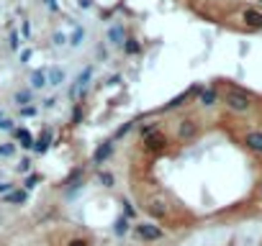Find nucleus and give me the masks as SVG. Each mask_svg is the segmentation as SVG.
<instances>
[{"mask_svg":"<svg viewBox=\"0 0 262 246\" xmlns=\"http://www.w3.org/2000/svg\"><path fill=\"white\" fill-rule=\"evenodd\" d=\"M226 108L234 113H247L252 108V98L242 90H231V92H226Z\"/></svg>","mask_w":262,"mask_h":246,"instance_id":"obj_1","label":"nucleus"},{"mask_svg":"<svg viewBox=\"0 0 262 246\" xmlns=\"http://www.w3.org/2000/svg\"><path fill=\"white\" fill-rule=\"evenodd\" d=\"M92 72H95V69H92V67L87 64L80 74L75 77V82H72V87H70V98H72V100H77V98H80L83 92H85V87H87V85H90V80H92Z\"/></svg>","mask_w":262,"mask_h":246,"instance_id":"obj_2","label":"nucleus"},{"mask_svg":"<svg viewBox=\"0 0 262 246\" xmlns=\"http://www.w3.org/2000/svg\"><path fill=\"white\" fill-rule=\"evenodd\" d=\"M136 234H139V239H144V241H160V239H165V231L160 226H154V223H139Z\"/></svg>","mask_w":262,"mask_h":246,"instance_id":"obj_3","label":"nucleus"},{"mask_svg":"<svg viewBox=\"0 0 262 246\" xmlns=\"http://www.w3.org/2000/svg\"><path fill=\"white\" fill-rule=\"evenodd\" d=\"M108 41H111V46H123L126 44V31H123L121 23H113L111 28H108Z\"/></svg>","mask_w":262,"mask_h":246,"instance_id":"obj_4","label":"nucleus"},{"mask_svg":"<svg viewBox=\"0 0 262 246\" xmlns=\"http://www.w3.org/2000/svg\"><path fill=\"white\" fill-rule=\"evenodd\" d=\"M242 21L250 26V28H262V10H257V8H247V10L242 13Z\"/></svg>","mask_w":262,"mask_h":246,"instance_id":"obj_5","label":"nucleus"},{"mask_svg":"<svg viewBox=\"0 0 262 246\" xmlns=\"http://www.w3.org/2000/svg\"><path fill=\"white\" fill-rule=\"evenodd\" d=\"M144 146H147L149 151H162V149L167 146V138H165V133H157V131H154L152 136L144 138Z\"/></svg>","mask_w":262,"mask_h":246,"instance_id":"obj_6","label":"nucleus"},{"mask_svg":"<svg viewBox=\"0 0 262 246\" xmlns=\"http://www.w3.org/2000/svg\"><path fill=\"white\" fill-rule=\"evenodd\" d=\"M244 144H247V149H250V151L262 154V131H250V133L244 136Z\"/></svg>","mask_w":262,"mask_h":246,"instance_id":"obj_7","label":"nucleus"},{"mask_svg":"<svg viewBox=\"0 0 262 246\" xmlns=\"http://www.w3.org/2000/svg\"><path fill=\"white\" fill-rule=\"evenodd\" d=\"M111 154H113V141H103V144L95 149V154H92V162H95V164H103L108 157H111Z\"/></svg>","mask_w":262,"mask_h":246,"instance_id":"obj_8","label":"nucleus"},{"mask_svg":"<svg viewBox=\"0 0 262 246\" xmlns=\"http://www.w3.org/2000/svg\"><path fill=\"white\" fill-rule=\"evenodd\" d=\"M49 69H36L34 74H31V90H44L46 85H49V74H46Z\"/></svg>","mask_w":262,"mask_h":246,"instance_id":"obj_9","label":"nucleus"},{"mask_svg":"<svg viewBox=\"0 0 262 246\" xmlns=\"http://www.w3.org/2000/svg\"><path fill=\"white\" fill-rule=\"evenodd\" d=\"M46 74H49V85H52V87H62V85L67 82V72L62 69V67H52Z\"/></svg>","mask_w":262,"mask_h":246,"instance_id":"obj_10","label":"nucleus"},{"mask_svg":"<svg viewBox=\"0 0 262 246\" xmlns=\"http://www.w3.org/2000/svg\"><path fill=\"white\" fill-rule=\"evenodd\" d=\"M85 39H87V31L83 26H75L72 34H70V46H72V49H80V46L85 44Z\"/></svg>","mask_w":262,"mask_h":246,"instance_id":"obj_11","label":"nucleus"},{"mask_svg":"<svg viewBox=\"0 0 262 246\" xmlns=\"http://www.w3.org/2000/svg\"><path fill=\"white\" fill-rule=\"evenodd\" d=\"M195 133H198L195 121H182V123H180V128H177V136H180V138H193Z\"/></svg>","mask_w":262,"mask_h":246,"instance_id":"obj_12","label":"nucleus"},{"mask_svg":"<svg viewBox=\"0 0 262 246\" xmlns=\"http://www.w3.org/2000/svg\"><path fill=\"white\" fill-rule=\"evenodd\" d=\"M113 234L121 239V236H126L129 234V218H123V215H118L116 223H113Z\"/></svg>","mask_w":262,"mask_h":246,"instance_id":"obj_13","label":"nucleus"},{"mask_svg":"<svg viewBox=\"0 0 262 246\" xmlns=\"http://www.w3.org/2000/svg\"><path fill=\"white\" fill-rule=\"evenodd\" d=\"M15 136H18V141H21L23 149H31V146H34V138H31L28 128H15Z\"/></svg>","mask_w":262,"mask_h":246,"instance_id":"obj_14","label":"nucleus"},{"mask_svg":"<svg viewBox=\"0 0 262 246\" xmlns=\"http://www.w3.org/2000/svg\"><path fill=\"white\" fill-rule=\"evenodd\" d=\"M13 103L18 105V108H26V105L31 103V90H18V92L13 95Z\"/></svg>","mask_w":262,"mask_h":246,"instance_id":"obj_15","label":"nucleus"},{"mask_svg":"<svg viewBox=\"0 0 262 246\" xmlns=\"http://www.w3.org/2000/svg\"><path fill=\"white\" fill-rule=\"evenodd\" d=\"M216 100H219V95H216V90H211V87H208V90H200V103H203L206 108H211Z\"/></svg>","mask_w":262,"mask_h":246,"instance_id":"obj_16","label":"nucleus"},{"mask_svg":"<svg viewBox=\"0 0 262 246\" xmlns=\"http://www.w3.org/2000/svg\"><path fill=\"white\" fill-rule=\"evenodd\" d=\"M49 141H52V133H49V131H44V133H41V138L34 144V149H36L39 154H44L46 149H49Z\"/></svg>","mask_w":262,"mask_h":246,"instance_id":"obj_17","label":"nucleus"},{"mask_svg":"<svg viewBox=\"0 0 262 246\" xmlns=\"http://www.w3.org/2000/svg\"><path fill=\"white\" fill-rule=\"evenodd\" d=\"M149 213L152 215H165L167 213V203H165V200H152V203H149Z\"/></svg>","mask_w":262,"mask_h":246,"instance_id":"obj_18","label":"nucleus"},{"mask_svg":"<svg viewBox=\"0 0 262 246\" xmlns=\"http://www.w3.org/2000/svg\"><path fill=\"white\" fill-rule=\"evenodd\" d=\"M26 192L23 190H13V192H8L5 195V203H15V205H18V203H26Z\"/></svg>","mask_w":262,"mask_h":246,"instance_id":"obj_19","label":"nucleus"},{"mask_svg":"<svg viewBox=\"0 0 262 246\" xmlns=\"http://www.w3.org/2000/svg\"><path fill=\"white\" fill-rule=\"evenodd\" d=\"M52 41H54V46H67V44H70V36L65 34V31H54V34H52Z\"/></svg>","mask_w":262,"mask_h":246,"instance_id":"obj_20","label":"nucleus"},{"mask_svg":"<svg viewBox=\"0 0 262 246\" xmlns=\"http://www.w3.org/2000/svg\"><path fill=\"white\" fill-rule=\"evenodd\" d=\"M98 180H100V184H103V187H113V182H116L111 172H100V177H98Z\"/></svg>","mask_w":262,"mask_h":246,"instance_id":"obj_21","label":"nucleus"},{"mask_svg":"<svg viewBox=\"0 0 262 246\" xmlns=\"http://www.w3.org/2000/svg\"><path fill=\"white\" fill-rule=\"evenodd\" d=\"M15 154V144H0V157H13Z\"/></svg>","mask_w":262,"mask_h":246,"instance_id":"obj_22","label":"nucleus"},{"mask_svg":"<svg viewBox=\"0 0 262 246\" xmlns=\"http://www.w3.org/2000/svg\"><path fill=\"white\" fill-rule=\"evenodd\" d=\"M123 46H126V54H136L139 49H142L139 41H134V39H126V44H123Z\"/></svg>","mask_w":262,"mask_h":246,"instance_id":"obj_23","label":"nucleus"},{"mask_svg":"<svg viewBox=\"0 0 262 246\" xmlns=\"http://www.w3.org/2000/svg\"><path fill=\"white\" fill-rule=\"evenodd\" d=\"M15 172H18V175H26V172H31V159H21V164L15 167Z\"/></svg>","mask_w":262,"mask_h":246,"instance_id":"obj_24","label":"nucleus"},{"mask_svg":"<svg viewBox=\"0 0 262 246\" xmlns=\"http://www.w3.org/2000/svg\"><path fill=\"white\" fill-rule=\"evenodd\" d=\"M182 100H188V92H182V95H177L175 100H170L167 108H177V105H182Z\"/></svg>","mask_w":262,"mask_h":246,"instance_id":"obj_25","label":"nucleus"},{"mask_svg":"<svg viewBox=\"0 0 262 246\" xmlns=\"http://www.w3.org/2000/svg\"><path fill=\"white\" fill-rule=\"evenodd\" d=\"M39 111H36V108L34 105H26V108H21V116H26V118H31V116H36Z\"/></svg>","mask_w":262,"mask_h":246,"instance_id":"obj_26","label":"nucleus"},{"mask_svg":"<svg viewBox=\"0 0 262 246\" xmlns=\"http://www.w3.org/2000/svg\"><path fill=\"white\" fill-rule=\"evenodd\" d=\"M8 192H13V184L10 182H0V195H8Z\"/></svg>","mask_w":262,"mask_h":246,"instance_id":"obj_27","label":"nucleus"},{"mask_svg":"<svg viewBox=\"0 0 262 246\" xmlns=\"http://www.w3.org/2000/svg\"><path fill=\"white\" fill-rule=\"evenodd\" d=\"M36 182H39V177H36V175H31V177L26 180V190H31V187H36Z\"/></svg>","mask_w":262,"mask_h":246,"instance_id":"obj_28","label":"nucleus"},{"mask_svg":"<svg viewBox=\"0 0 262 246\" xmlns=\"http://www.w3.org/2000/svg\"><path fill=\"white\" fill-rule=\"evenodd\" d=\"M0 128H3V131H13L15 126H13V121H10V118H5L3 123H0Z\"/></svg>","mask_w":262,"mask_h":246,"instance_id":"obj_29","label":"nucleus"},{"mask_svg":"<svg viewBox=\"0 0 262 246\" xmlns=\"http://www.w3.org/2000/svg\"><path fill=\"white\" fill-rule=\"evenodd\" d=\"M10 46H13V49H18V46H21V41H18V34H15V31L10 34Z\"/></svg>","mask_w":262,"mask_h":246,"instance_id":"obj_30","label":"nucleus"},{"mask_svg":"<svg viewBox=\"0 0 262 246\" xmlns=\"http://www.w3.org/2000/svg\"><path fill=\"white\" fill-rule=\"evenodd\" d=\"M129 131H131V123H123V126L116 131V136H123V133H129Z\"/></svg>","mask_w":262,"mask_h":246,"instance_id":"obj_31","label":"nucleus"},{"mask_svg":"<svg viewBox=\"0 0 262 246\" xmlns=\"http://www.w3.org/2000/svg\"><path fill=\"white\" fill-rule=\"evenodd\" d=\"M70 246H87V241H85V239H72Z\"/></svg>","mask_w":262,"mask_h":246,"instance_id":"obj_32","label":"nucleus"},{"mask_svg":"<svg viewBox=\"0 0 262 246\" xmlns=\"http://www.w3.org/2000/svg\"><path fill=\"white\" fill-rule=\"evenodd\" d=\"M44 5L49 8V10H57V0H44Z\"/></svg>","mask_w":262,"mask_h":246,"instance_id":"obj_33","label":"nucleus"},{"mask_svg":"<svg viewBox=\"0 0 262 246\" xmlns=\"http://www.w3.org/2000/svg\"><path fill=\"white\" fill-rule=\"evenodd\" d=\"M77 5H80V8H90L92 0H77Z\"/></svg>","mask_w":262,"mask_h":246,"instance_id":"obj_34","label":"nucleus"},{"mask_svg":"<svg viewBox=\"0 0 262 246\" xmlns=\"http://www.w3.org/2000/svg\"><path fill=\"white\" fill-rule=\"evenodd\" d=\"M57 105V98H49V100H44V108H54Z\"/></svg>","mask_w":262,"mask_h":246,"instance_id":"obj_35","label":"nucleus"},{"mask_svg":"<svg viewBox=\"0 0 262 246\" xmlns=\"http://www.w3.org/2000/svg\"><path fill=\"white\" fill-rule=\"evenodd\" d=\"M28 59H31V49H26V52L21 54V62H28Z\"/></svg>","mask_w":262,"mask_h":246,"instance_id":"obj_36","label":"nucleus"},{"mask_svg":"<svg viewBox=\"0 0 262 246\" xmlns=\"http://www.w3.org/2000/svg\"><path fill=\"white\" fill-rule=\"evenodd\" d=\"M3 121H5V113H3V111H0V123H3Z\"/></svg>","mask_w":262,"mask_h":246,"instance_id":"obj_37","label":"nucleus"},{"mask_svg":"<svg viewBox=\"0 0 262 246\" xmlns=\"http://www.w3.org/2000/svg\"><path fill=\"white\" fill-rule=\"evenodd\" d=\"M260 195H262V182H260Z\"/></svg>","mask_w":262,"mask_h":246,"instance_id":"obj_38","label":"nucleus"},{"mask_svg":"<svg viewBox=\"0 0 262 246\" xmlns=\"http://www.w3.org/2000/svg\"><path fill=\"white\" fill-rule=\"evenodd\" d=\"M260 3H262V0H260Z\"/></svg>","mask_w":262,"mask_h":246,"instance_id":"obj_39","label":"nucleus"}]
</instances>
